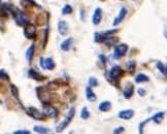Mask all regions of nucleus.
<instances>
[{
	"label": "nucleus",
	"instance_id": "obj_1",
	"mask_svg": "<svg viewBox=\"0 0 167 134\" xmlns=\"http://www.w3.org/2000/svg\"><path fill=\"white\" fill-rule=\"evenodd\" d=\"M124 74V70L121 68L120 66L116 65V66H112V69L108 71V73L106 74L107 76L108 82H110L112 84L116 85L117 87L119 86V81H120L121 76Z\"/></svg>",
	"mask_w": 167,
	"mask_h": 134
},
{
	"label": "nucleus",
	"instance_id": "obj_2",
	"mask_svg": "<svg viewBox=\"0 0 167 134\" xmlns=\"http://www.w3.org/2000/svg\"><path fill=\"white\" fill-rule=\"evenodd\" d=\"M37 92V97L39 98V100L42 101L43 104H50L53 100H55V95L52 94L50 91L45 89L44 86L42 87H38L36 89Z\"/></svg>",
	"mask_w": 167,
	"mask_h": 134
},
{
	"label": "nucleus",
	"instance_id": "obj_3",
	"mask_svg": "<svg viewBox=\"0 0 167 134\" xmlns=\"http://www.w3.org/2000/svg\"><path fill=\"white\" fill-rule=\"evenodd\" d=\"M74 116H75V109H74V107H71V109H69L67 116L65 117L64 120H63L62 122L60 123L57 127H56V132L61 133L62 131H64L65 129H66V127L71 123V121H72V119L74 118Z\"/></svg>",
	"mask_w": 167,
	"mask_h": 134
},
{
	"label": "nucleus",
	"instance_id": "obj_4",
	"mask_svg": "<svg viewBox=\"0 0 167 134\" xmlns=\"http://www.w3.org/2000/svg\"><path fill=\"white\" fill-rule=\"evenodd\" d=\"M12 15H14L15 21H16V23L18 24L19 26H24V27H25V26L29 23L27 20V17L25 16V14H24L22 10L18 9V8H15V10L12 12Z\"/></svg>",
	"mask_w": 167,
	"mask_h": 134
},
{
	"label": "nucleus",
	"instance_id": "obj_5",
	"mask_svg": "<svg viewBox=\"0 0 167 134\" xmlns=\"http://www.w3.org/2000/svg\"><path fill=\"white\" fill-rule=\"evenodd\" d=\"M128 49H129V47H128V45L126 44H118L116 47H114V54H112V57H114V59L119 60V59H121V58H123L126 54H127Z\"/></svg>",
	"mask_w": 167,
	"mask_h": 134
},
{
	"label": "nucleus",
	"instance_id": "obj_6",
	"mask_svg": "<svg viewBox=\"0 0 167 134\" xmlns=\"http://www.w3.org/2000/svg\"><path fill=\"white\" fill-rule=\"evenodd\" d=\"M26 111H27V114H28V116H30L32 119H34V120L43 121L45 119V116L42 114V111H40L39 109H36V107H34V106L28 107Z\"/></svg>",
	"mask_w": 167,
	"mask_h": 134
},
{
	"label": "nucleus",
	"instance_id": "obj_7",
	"mask_svg": "<svg viewBox=\"0 0 167 134\" xmlns=\"http://www.w3.org/2000/svg\"><path fill=\"white\" fill-rule=\"evenodd\" d=\"M42 114L49 118H53V119H57L58 116H59V111L56 107H54L53 105L51 104H43V111Z\"/></svg>",
	"mask_w": 167,
	"mask_h": 134
},
{
	"label": "nucleus",
	"instance_id": "obj_8",
	"mask_svg": "<svg viewBox=\"0 0 167 134\" xmlns=\"http://www.w3.org/2000/svg\"><path fill=\"white\" fill-rule=\"evenodd\" d=\"M36 33H37L36 27L33 24L28 23L27 25L24 27V35H25L26 38H28V39H34V38L36 37Z\"/></svg>",
	"mask_w": 167,
	"mask_h": 134
},
{
	"label": "nucleus",
	"instance_id": "obj_9",
	"mask_svg": "<svg viewBox=\"0 0 167 134\" xmlns=\"http://www.w3.org/2000/svg\"><path fill=\"white\" fill-rule=\"evenodd\" d=\"M39 65L42 69H47V70H53L56 67L55 61L53 60V58L49 57V58H40V62Z\"/></svg>",
	"mask_w": 167,
	"mask_h": 134
},
{
	"label": "nucleus",
	"instance_id": "obj_10",
	"mask_svg": "<svg viewBox=\"0 0 167 134\" xmlns=\"http://www.w3.org/2000/svg\"><path fill=\"white\" fill-rule=\"evenodd\" d=\"M134 94V86L131 82H127L123 90V95L125 99H130Z\"/></svg>",
	"mask_w": 167,
	"mask_h": 134
},
{
	"label": "nucleus",
	"instance_id": "obj_11",
	"mask_svg": "<svg viewBox=\"0 0 167 134\" xmlns=\"http://www.w3.org/2000/svg\"><path fill=\"white\" fill-rule=\"evenodd\" d=\"M101 20H102V9L100 7H97L96 9L94 10V14L92 16V23L93 25L98 26L99 24L101 23Z\"/></svg>",
	"mask_w": 167,
	"mask_h": 134
},
{
	"label": "nucleus",
	"instance_id": "obj_12",
	"mask_svg": "<svg viewBox=\"0 0 167 134\" xmlns=\"http://www.w3.org/2000/svg\"><path fill=\"white\" fill-rule=\"evenodd\" d=\"M127 12H128V10H127V8H126V7H122V8H121V10H120V12H119V15L116 17V18H114V22H112V26H118L119 24L122 23V21L124 20L125 17L127 16Z\"/></svg>",
	"mask_w": 167,
	"mask_h": 134
},
{
	"label": "nucleus",
	"instance_id": "obj_13",
	"mask_svg": "<svg viewBox=\"0 0 167 134\" xmlns=\"http://www.w3.org/2000/svg\"><path fill=\"white\" fill-rule=\"evenodd\" d=\"M28 76H29L30 79H34V81H38V82H42L45 79V76L42 75L38 71H36L35 69H33V68H30L29 70H28Z\"/></svg>",
	"mask_w": 167,
	"mask_h": 134
},
{
	"label": "nucleus",
	"instance_id": "obj_14",
	"mask_svg": "<svg viewBox=\"0 0 167 134\" xmlns=\"http://www.w3.org/2000/svg\"><path fill=\"white\" fill-rule=\"evenodd\" d=\"M58 32H59L61 35L65 36L68 34L69 32V26L68 23L66 21H59L58 23Z\"/></svg>",
	"mask_w": 167,
	"mask_h": 134
},
{
	"label": "nucleus",
	"instance_id": "obj_15",
	"mask_svg": "<svg viewBox=\"0 0 167 134\" xmlns=\"http://www.w3.org/2000/svg\"><path fill=\"white\" fill-rule=\"evenodd\" d=\"M118 117L122 120H130L134 117V111L133 109H124V111H119Z\"/></svg>",
	"mask_w": 167,
	"mask_h": 134
},
{
	"label": "nucleus",
	"instance_id": "obj_16",
	"mask_svg": "<svg viewBox=\"0 0 167 134\" xmlns=\"http://www.w3.org/2000/svg\"><path fill=\"white\" fill-rule=\"evenodd\" d=\"M72 44H73V38H72V37H68V38L64 39V40H63V42H61V45H60V47H61L62 51L68 52L69 50L71 49Z\"/></svg>",
	"mask_w": 167,
	"mask_h": 134
},
{
	"label": "nucleus",
	"instance_id": "obj_17",
	"mask_svg": "<svg viewBox=\"0 0 167 134\" xmlns=\"http://www.w3.org/2000/svg\"><path fill=\"white\" fill-rule=\"evenodd\" d=\"M34 51H35V44H32L26 51V60H27L28 63H31L32 60H33V56H34Z\"/></svg>",
	"mask_w": 167,
	"mask_h": 134
},
{
	"label": "nucleus",
	"instance_id": "obj_18",
	"mask_svg": "<svg viewBox=\"0 0 167 134\" xmlns=\"http://www.w3.org/2000/svg\"><path fill=\"white\" fill-rule=\"evenodd\" d=\"M99 111H102V112H107L112 109V102L108 100H104L102 102L99 103V106H98Z\"/></svg>",
	"mask_w": 167,
	"mask_h": 134
},
{
	"label": "nucleus",
	"instance_id": "obj_19",
	"mask_svg": "<svg viewBox=\"0 0 167 134\" xmlns=\"http://www.w3.org/2000/svg\"><path fill=\"white\" fill-rule=\"evenodd\" d=\"M164 116H165V111H158V112H156V114L152 117V119H149V120L154 121L156 124H161L164 119Z\"/></svg>",
	"mask_w": 167,
	"mask_h": 134
},
{
	"label": "nucleus",
	"instance_id": "obj_20",
	"mask_svg": "<svg viewBox=\"0 0 167 134\" xmlns=\"http://www.w3.org/2000/svg\"><path fill=\"white\" fill-rule=\"evenodd\" d=\"M86 98L88 99V101H90V102H94V101H96L97 96H96V94L93 92L92 88H90V87L86 88Z\"/></svg>",
	"mask_w": 167,
	"mask_h": 134
},
{
	"label": "nucleus",
	"instance_id": "obj_21",
	"mask_svg": "<svg viewBox=\"0 0 167 134\" xmlns=\"http://www.w3.org/2000/svg\"><path fill=\"white\" fill-rule=\"evenodd\" d=\"M134 81H135L136 84L147 83V82H149V77L147 74H144V73H138L135 76V79H134Z\"/></svg>",
	"mask_w": 167,
	"mask_h": 134
},
{
	"label": "nucleus",
	"instance_id": "obj_22",
	"mask_svg": "<svg viewBox=\"0 0 167 134\" xmlns=\"http://www.w3.org/2000/svg\"><path fill=\"white\" fill-rule=\"evenodd\" d=\"M126 66H127V71L130 73V74H132V73H134V71H135V68H136V62L134 61V60H130V61H128V62H127Z\"/></svg>",
	"mask_w": 167,
	"mask_h": 134
},
{
	"label": "nucleus",
	"instance_id": "obj_23",
	"mask_svg": "<svg viewBox=\"0 0 167 134\" xmlns=\"http://www.w3.org/2000/svg\"><path fill=\"white\" fill-rule=\"evenodd\" d=\"M34 132H36L37 134H49L50 133V130L47 128H45V127L43 126H34L33 128Z\"/></svg>",
	"mask_w": 167,
	"mask_h": 134
},
{
	"label": "nucleus",
	"instance_id": "obj_24",
	"mask_svg": "<svg viewBox=\"0 0 167 134\" xmlns=\"http://www.w3.org/2000/svg\"><path fill=\"white\" fill-rule=\"evenodd\" d=\"M156 66H157L158 70H159L160 72H161L162 74H163L164 76L166 77V75H167V69H166L165 64L162 63V62H160V61H158L157 63H156Z\"/></svg>",
	"mask_w": 167,
	"mask_h": 134
},
{
	"label": "nucleus",
	"instance_id": "obj_25",
	"mask_svg": "<svg viewBox=\"0 0 167 134\" xmlns=\"http://www.w3.org/2000/svg\"><path fill=\"white\" fill-rule=\"evenodd\" d=\"M105 37L103 36L102 33H99V32H95L94 33V42L97 44H101V42H104Z\"/></svg>",
	"mask_w": 167,
	"mask_h": 134
},
{
	"label": "nucleus",
	"instance_id": "obj_26",
	"mask_svg": "<svg viewBox=\"0 0 167 134\" xmlns=\"http://www.w3.org/2000/svg\"><path fill=\"white\" fill-rule=\"evenodd\" d=\"M72 12H73V8L70 4H65V5L63 6L62 15H64V16H66V15H71L72 14Z\"/></svg>",
	"mask_w": 167,
	"mask_h": 134
},
{
	"label": "nucleus",
	"instance_id": "obj_27",
	"mask_svg": "<svg viewBox=\"0 0 167 134\" xmlns=\"http://www.w3.org/2000/svg\"><path fill=\"white\" fill-rule=\"evenodd\" d=\"M118 37H116V36H110V37H106L105 40H104V44H107V45H114L118 42Z\"/></svg>",
	"mask_w": 167,
	"mask_h": 134
},
{
	"label": "nucleus",
	"instance_id": "obj_28",
	"mask_svg": "<svg viewBox=\"0 0 167 134\" xmlns=\"http://www.w3.org/2000/svg\"><path fill=\"white\" fill-rule=\"evenodd\" d=\"M81 118L83 119V120H88V119L90 118V111H89V109L87 106H84L83 109H82Z\"/></svg>",
	"mask_w": 167,
	"mask_h": 134
},
{
	"label": "nucleus",
	"instance_id": "obj_29",
	"mask_svg": "<svg viewBox=\"0 0 167 134\" xmlns=\"http://www.w3.org/2000/svg\"><path fill=\"white\" fill-rule=\"evenodd\" d=\"M98 85H99V82H98V79H97L96 77L91 76L90 79H89V87H90V88L97 87Z\"/></svg>",
	"mask_w": 167,
	"mask_h": 134
},
{
	"label": "nucleus",
	"instance_id": "obj_30",
	"mask_svg": "<svg viewBox=\"0 0 167 134\" xmlns=\"http://www.w3.org/2000/svg\"><path fill=\"white\" fill-rule=\"evenodd\" d=\"M117 32H119V29L118 28H116V29H112V30H108V31H105L103 32V36L106 38V37H110V36H112L114 33H117Z\"/></svg>",
	"mask_w": 167,
	"mask_h": 134
},
{
	"label": "nucleus",
	"instance_id": "obj_31",
	"mask_svg": "<svg viewBox=\"0 0 167 134\" xmlns=\"http://www.w3.org/2000/svg\"><path fill=\"white\" fill-rule=\"evenodd\" d=\"M10 91H12V94L14 95L15 98L19 100V90H18V88H17L15 85H10Z\"/></svg>",
	"mask_w": 167,
	"mask_h": 134
},
{
	"label": "nucleus",
	"instance_id": "obj_32",
	"mask_svg": "<svg viewBox=\"0 0 167 134\" xmlns=\"http://www.w3.org/2000/svg\"><path fill=\"white\" fill-rule=\"evenodd\" d=\"M125 131V128L123 126H119L117 127V128L114 129V131H112V134H122L123 132Z\"/></svg>",
	"mask_w": 167,
	"mask_h": 134
},
{
	"label": "nucleus",
	"instance_id": "obj_33",
	"mask_svg": "<svg viewBox=\"0 0 167 134\" xmlns=\"http://www.w3.org/2000/svg\"><path fill=\"white\" fill-rule=\"evenodd\" d=\"M45 21H47V19L44 18V15H38V17H37V24H39V25H42V24L45 23Z\"/></svg>",
	"mask_w": 167,
	"mask_h": 134
},
{
	"label": "nucleus",
	"instance_id": "obj_34",
	"mask_svg": "<svg viewBox=\"0 0 167 134\" xmlns=\"http://www.w3.org/2000/svg\"><path fill=\"white\" fill-rule=\"evenodd\" d=\"M98 59H99V61L101 62L102 64H106V62H107V59H106V57L104 55H102V54H100V55H98Z\"/></svg>",
	"mask_w": 167,
	"mask_h": 134
},
{
	"label": "nucleus",
	"instance_id": "obj_35",
	"mask_svg": "<svg viewBox=\"0 0 167 134\" xmlns=\"http://www.w3.org/2000/svg\"><path fill=\"white\" fill-rule=\"evenodd\" d=\"M0 79H8L9 77H8L7 73L5 72L4 70H0Z\"/></svg>",
	"mask_w": 167,
	"mask_h": 134
},
{
	"label": "nucleus",
	"instance_id": "obj_36",
	"mask_svg": "<svg viewBox=\"0 0 167 134\" xmlns=\"http://www.w3.org/2000/svg\"><path fill=\"white\" fill-rule=\"evenodd\" d=\"M137 93H138V95H139L140 97H144V96H146V94H147V91L144 89H142V88H139V89L137 90Z\"/></svg>",
	"mask_w": 167,
	"mask_h": 134
},
{
	"label": "nucleus",
	"instance_id": "obj_37",
	"mask_svg": "<svg viewBox=\"0 0 167 134\" xmlns=\"http://www.w3.org/2000/svg\"><path fill=\"white\" fill-rule=\"evenodd\" d=\"M14 134H31V132L28 130H17L15 131Z\"/></svg>",
	"mask_w": 167,
	"mask_h": 134
}]
</instances>
